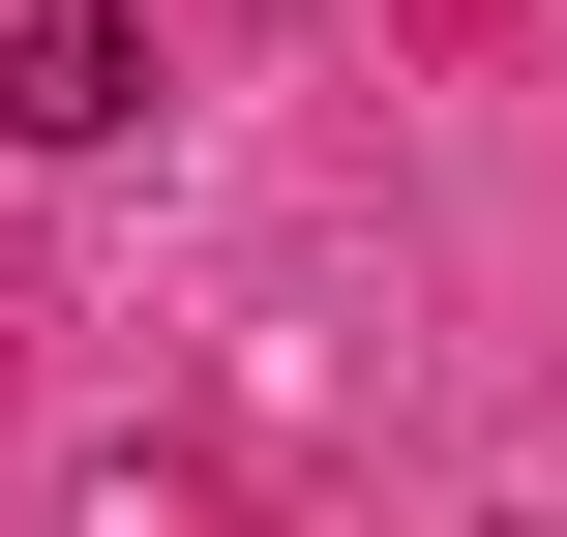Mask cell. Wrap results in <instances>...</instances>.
<instances>
[{
    "label": "cell",
    "mask_w": 567,
    "mask_h": 537,
    "mask_svg": "<svg viewBox=\"0 0 567 537\" xmlns=\"http://www.w3.org/2000/svg\"><path fill=\"white\" fill-rule=\"evenodd\" d=\"M0 120H30V149H120V120H150V0H30V30H0Z\"/></svg>",
    "instance_id": "obj_1"
}]
</instances>
